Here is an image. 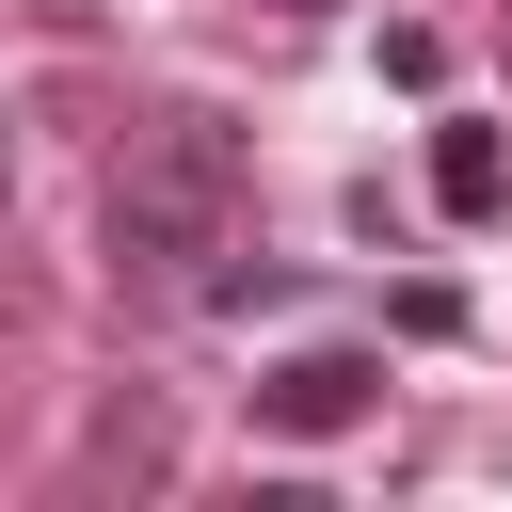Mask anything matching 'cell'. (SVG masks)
<instances>
[{
  "label": "cell",
  "mask_w": 512,
  "mask_h": 512,
  "mask_svg": "<svg viewBox=\"0 0 512 512\" xmlns=\"http://www.w3.org/2000/svg\"><path fill=\"white\" fill-rule=\"evenodd\" d=\"M224 240H240V128L224 112H144L128 160H112V288L176 304Z\"/></svg>",
  "instance_id": "obj_1"
},
{
  "label": "cell",
  "mask_w": 512,
  "mask_h": 512,
  "mask_svg": "<svg viewBox=\"0 0 512 512\" xmlns=\"http://www.w3.org/2000/svg\"><path fill=\"white\" fill-rule=\"evenodd\" d=\"M352 416H384V352H352V336H320V352H288V368H256V432H288V448H336Z\"/></svg>",
  "instance_id": "obj_2"
},
{
  "label": "cell",
  "mask_w": 512,
  "mask_h": 512,
  "mask_svg": "<svg viewBox=\"0 0 512 512\" xmlns=\"http://www.w3.org/2000/svg\"><path fill=\"white\" fill-rule=\"evenodd\" d=\"M432 208H448V224H496V208H512V144H496L480 112L432 128Z\"/></svg>",
  "instance_id": "obj_3"
},
{
  "label": "cell",
  "mask_w": 512,
  "mask_h": 512,
  "mask_svg": "<svg viewBox=\"0 0 512 512\" xmlns=\"http://www.w3.org/2000/svg\"><path fill=\"white\" fill-rule=\"evenodd\" d=\"M160 464H176V416L160 400H112L96 416V480H160Z\"/></svg>",
  "instance_id": "obj_4"
},
{
  "label": "cell",
  "mask_w": 512,
  "mask_h": 512,
  "mask_svg": "<svg viewBox=\"0 0 512 512\" xmlns=\"http://www.w3.org/2000/svg\"><path fill=\"white\" fill-rule=\"evenodd\" d=\"M0 192H16V112H0Z\"/></svg>",
  "instance_id": "obj_5"
},
{
  "label": "cell",
  "mask_w": 512,
  "mask_h": 512,
  "mask_svg": "<svg viewBox=\"0 0 512 512\" xmlns=\"http://www.w3.org/2000/svg\"><path fill=\"white\" fill-rule=\"evenodd\" d=\"M288 16H320V0H288Z\"/></svg>",
  "instance_id": "obj_6"
}]
</instances>
